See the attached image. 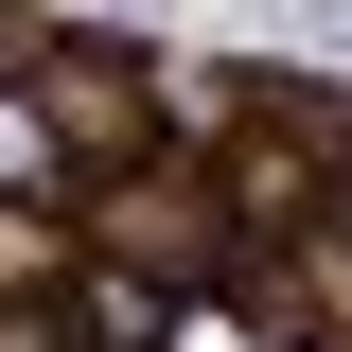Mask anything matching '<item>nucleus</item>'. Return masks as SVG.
Wrapping results in <instances>:
<instances>
[{"label": "nucleus", "instance_id": "nucleus-3", "mask_svg": "<svg viewBox=\"0 0 352 352\" xmlns=\"http://www.w3.org/2000/svg\"><path fill=\"white\" fill-rule=\"evenodd\" d=\"M71 352H176L194 335V300H176V282H141V264H71Z\"/></svg>", "mask_w": 352, "mask_h": 352}, {"label": "nucleus", "instance_id": "nucleus-6", "mask_svg": "<svg viewBox=\"0 0 352 352\" xmlns=\"http://www.w3.org/2000/svg\"><path fill=\"white\" fill-rule=\"evenodd\" d=\"M264 36H282V53H352V0H282Z\"/></svg>", "mask_w": 352, "mask_h": 352}, {"label": "nucleus", "instance_id": "nucleus-1", "mask_svg": "<svg viewBox=\"0 0 352 352\" xmlns=\"http://www.w3.org/2000/svg\"><path fill=\"white\" fill-rule=\"evenodd\" d=\"M0 88L36 106V141L71 159V194H88V176L176 159V124H159V36H124V18H36Z\"/></svg>", "mask_w": 352, "mask_h": 352}, {"label": "nucleus", "instance_id": "nucleus-4", "mask_svg": "<svg viewBox=\"0 0 352 352\" xmlns=\"http://www.w3.org/2000/svg\"><path fill=\"white\" fill-rule=\"evenodd\" d=\"M71 212H53V194H18V212H0V300H71Z\"/></svg>", "mask_w": 352, "mask_h": 352}, {"label": "nucleus", "instance_id": "nucleus-2", "mask_svg": "<svg viewBox=\"0 0 352 352\" xmlns=\"http://www.w3.org/2000/svg\"><path fill=\"white\" fill-rule=\"evenodd\" d=\"M71 247L88 264H141V282H176V300L212 317L229 264H247V229H229L212 159H141V176H88V194H71Z\"/></svg>", "mask_w": 352, "mask_h": 352}, {"label": "nucleus", "instance_id": "nucleus-5", "mask_svg": "<svg viewBox=\"0 0 352 352\" xmlns=\"http://www.w3.org/2000/svg\"><path fill=\"white\" fill-rule=\"evenodd\" d=\"M18 194H53V212H71V159H53V141H36V106L0 88V212H18Z\"/></svg>", "mask_w": 352, "mask_h": 352}, {"label": "nucleus", "instance_id": "nucleus-7", "mask_svg": "<svg viewBox=\"0 0 352 352\" xmlns=\"http://www.w3.org/2000/svg\"><path fill=\"white\" fill-rule=\"evenodd\" d=\"M0 352H71V317L53 300H0Z\"/></svg>", "mask_w": 352, "mask_h": 352}, {"label": "nucleus", "instance_id": "nucleus-8", "mask_svg": "<svg viewBox=\"0 0 352 352\" xmlns=\"http://www.w3.org/2000/svg\"><path fill=\"white\" fill-rule=\"evenodd\" d=\"M335 247H352V194H335Z\"/></svg>", "mask_w": 352, "mask_h": 352}]
</instances>
